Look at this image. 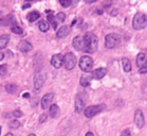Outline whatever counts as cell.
<instances>
[{
    "label": "cell",
    "mask_w": 147,
    "mask_h": 136,
    "mask_svg": "<svg viewBox=\"0 0 147 136\" xmlns=\"http://www.w3.org/2000/svg\"><path fill=\"white\" fill-rule=\"evenodd\" d=\"M98 47V38L92 32H87L84 35V50L87 53H93Z\"/></svg>",
    "instance_id": "6da1fadb"
},
{
    "label": "cell",
    "mask_w": 147,
    "mask_h": 136,
    "mask_svg": "<svg viewBox=\"0 0 147 136\" xmlns=\"http://www.w3.org/2000/svg\"><path fill=\"white\" fill-rule=\"evenodd\" d=\"M47 79V73L44 69H36L34 73V92L39 93Z\"/></svg>",
    "instance_id": "7a4b0ae2"
},
{
    "label": "cell",
    "mask_w": 147,
    "mask_h": 136,
    "mask_svg": "<svg viewBox=\"0 0 147 136\" xmlns=\"http://www.w3.org/2000/svg\"><path fill=\"white\" fill-rule=\"evenodd\" d=\"M121 43V38L117 33L107 34L105 37V46L107 49H114Z\"/></svg>",
    "instance_id": "3957f363"
},
{
    "label": "cell",
    "mask_w": 147,
    "mask_h": 136,
    "mask_svg": "<svg viewBox=\"0 0 147 136\" xmlns=\"http://www.w3.org/2000/svg\"><path fill=\"white\" fill-rule=\"evenodd\" d=\"M146 15L143 13H137L134 15V20H132V27H134V30H142L146 27Z\"/></svg>",
    "instance_id": "277c9868"
},
{
    "label": "cell",
    "mask_w": 147,
    "mask_h": 136,
    "mask_svg": "<svg viewBox=\"0 0 147 136\" xmlns=\"http://www.w3.org/2000/svg\"><path fill=\"white\" fill-rule=\"evenodd\" d=\"M63 65L67 70H72L76 66V55L72 52L66 53L63 57Z\"/></svg>",
    "instance_id": "5b68a950"
},
{
    "label": "cell",
    "mask_w": 147,
    "mask_h": 136,
    "mask_svg": "<svg viewBox=\"0 0 147 136\" xmlns=\"http://www.w3.org/2000/svg\"><path fill=\"white\" fill-rule=\"evenodd\" d=\"M80 68L85 72H91L93 69V60L89 55H84L80 60Z\"/></svg>",
    "instance_id": "8992f818"
},
{
    "label": "cell",
    "mask_w": 147,
    "mask_h": 136,
    "mask_svg": "<svg viewBox=\"0 0 147 136\" xmlns=\"http://www.w3.org/2000/svg\"><path fill=\"white\" fill-rule=\"evenodd\" d=\"M106 109L105 104H98V105H91L88 106L87 109L85 110V116L87 118H93L95 115H97L98 113L103 112Z\"/></svg>",
    "instance_id": "52a82bcc"
},
{
    "label": "cell",
    "mask_w": 147,
    "mask_h": 136,
    "mask_svg": "<svg viewBox=\"0 0 147 136\" xmlns=\"http://www.w3.org/2000/svg\"><path fill=\"white\" fill-rule=\"evenodd\" d=\"M134 123L139 129H142L145 124V117L141 110H137L134 113Z\"/></svg>",
    "instance_id": "ba28073f"
},
{
    "label": "cell",
    "mask_w": 147,
    "mask_h": 136,
    "mask_svg": "<svg viewBox=\"0 0 147 136\" xmlns=\"http://www.w3.org/2000/svg\"><path fill=\"white\" fill-rule=\"evenodd\" d=\"M53 100H54L53 93L46 94V95L42 97V99H41V107H42V110H47V109H49L51 105V103L53 102Z\"/></svg>",
    "instance_id": "9c48e42d"
},
{
    "label": "cell",
    "mask_w": 147,
    "mask_h": 136,
    "mask_svg": "<svg viewBox=\"0 0 147 136\" xmlns=\"http://www.w3.org/2000/svg\"><path fill=\"white\" fill-rule=\"evenodd\" d=\"M51 65L56 68V69H59L60 67L63 66V55L60 53H57V54H54L52 59H51Z\"/></svg>",
    "instance_id": "30bf717a"
},
{
    "label": "cell",
    "mask_w": 147,
    "mask_h": 136,
    "mask_svg": "<svg viewBox=\"0 0 147 136\" xmlns=\"http://www.w3.org/2000/svg\"><path fill=\"white\" fill-rule=\"evenodd\" d=\"M72 45L77 51H83L84 50V36L82 35H78V36H75L72 40Z\"/></svg>",
    "instance_id": "8fae6325"
},
{
    "label": "cell",
    "mask_w": 147,
    "mask_h": 136,
    "mask_svg": "<svg viewBox=\"0 0 147 136\" xmlns=\"http://www.w3.org/2000/svg\"><path fill=\"white\" fill-rule=\"evenodd\" d=\"M32 49H33V46H32V44L29 43L28 40H21L19 43V45H18V50L22 53L30 52Z\"/></svg>",
    "instance_id": "7c38bea8"
},
{
    "label": "cell",
    "mask_w": 147,
    "mask_h": 136,
    "mask_svg": "<svg viewBox=\"0 0 147 136\" xmlns=\"http://www.w3.org/2000/svg\"><path fill=\"white\" fill-rule=\"evenodd\" d=\"M85 103L86 102L84 101L80 95L76 96V98H75V112L76 113H82L85 110Z\"/></svg>",
    "instance_id": "4fadbf2b"
},
{
    "label": "cell",
    "mask_w": 147,
    "mask_h": 136,
    "mask_svg": "<svg viewBox=\"0 0 147 136\" xmlns=\"http://www.w3.org/2000/svg\"><path fill=\"white\" fill-rule=\"evenodd\" d=\"M71 32V26H61L59 28V30L57 31V37L58 38H64V37L68 36Z\"/></svg>",
    "instance_id": "5bb4252c"
},
{
    "label": "cell",
    "mask_w": 147,
    "mask_h": 136,
    "mask_svg": "<svg viewBox=\"0 0 147 136\" xmlns=\"http://www.w3.org/2000/svg\"><path fill=\"white\" fill-rule=\"evenodd\" d=\"M106 73H107V69L105 67H100V68H97V69L94 70L91 77L95 80H100L106 76Z\"/></svg>",
    "instance_id": "9a60e30c"
},
{
    "label": "cell",
    "mask_w": 147,
    "mask_h": 136,
    "mask_svg": "<svg viewBox=\"0 0 147 136\" xmlns=\"http://www.w3.org/2000/svg\"><path fill=\"white\" fill-rule=\"evenodd\" d=\"M146 53L145 52H141L138 54L137 57V65L138 67H142L144 65H146Z\"/></svg>",
    "instance_id": "2e32d148"
},
{
    "label": "cell",
    "mask_w": 147,
    "mask_h": 136,
    "mask_svg": "<svg viewBox=\"0 0 147 136\" xmlns=\"http://www.w3.org/2000/svg\"><path fill=\"white\" fill-rule=\"evenodd\" d=\"M40 17V13L38 11H32L30 13L28 14L27 16V19L30 21V23H34V21H36L37 19H39Z\"/></svg>",
    "instance_id": "e0dca14e"
},
{
    "label": "cell",
    "mask_w": 147,
    "mask_h": 136,
    "mask_svg": "<svg viewBox=\"0 0 147 136\" xmlns=\"http://www.w3.org/2000/svg\"><path fill=\"white\" fill-rule=\"evenodd\" d=\"M122 65H123V69L125 72H129L131 70V68H132L130 60L127 59V57H123L122 59Z\"/></svg>",
    "instance_id": "ac0fdd59"
},
{
    "label": "cell",
    "mask_w": 147,
    "mask_h": 136,
    "mask_svg": "<svg viewBox=\"0 0 147 136\" xmlns=\"http://www.w3.org/2000/svg\"><path fill=\"white\" fill-rule=\"evenodd\" d=\"M47 13L49 14V15H48V20H49V23H51V26H52V28H53L54 30H56L57 26H58V21H57V20L55 19V17L52 15V12H51V11H47Z\"/></svg>",
    "instance_id": "d6986e66"
},
{
    "label": "cell",
    "mask_w": 147,
    "mask_h": 136,
    "mask_svg": "<svg viewBox=\"0 0 147 136\" xmlns=\"http://www.w3.org/2000/svg\"><path fill=\"white\" fill-rule=\"evenodd\" d=\"M10 42V36L7 34H3L0 36V50L4 49L7 46V44Z\"/></svg>",
    "instance_id": "ffe728a7"
},
{
    "label": "cell",
    "mask_w": 147,
    "mask_h": 136,
    "mask_svg": "<svg viewBox=\"0 0 147 136\" xmlns=\"http://www.w3.org/2000/svg\"><path fill=\"white\" fill-rule=\"evenodd\" d=\"M91 80H92V77H91V76H83V77H80V85H82V86L87 87V86H89V85H90Z\"/></svg>",
    "instance_id": "44dd1931"
},
{
    "label": "cell",
    "mask_w": 147,
    "mask_h": 136,
    "mask_svg": "<svg viewBox=\"0 0 147 136\" xmlns=\"http://www.w3.org/2000/svg\"><path fill=\"white\" fill-rule=\"evenodd\" d=\"M50 116L52 117V118H56L58 115H59V107H58V105L57 104H52V105H50Z\"/></svg>",
    "instance_id": "7402d4cb"
},
{
    "label": "cell",
    "mask_w": 147,
    "mask_h": 136,
    "mask_svg": "<svg viewBox=\"0 0 147 136\" xmlns=\"http://www.w3.org/2000/svg\"><path fill=\"white\" fill-rule=\"evenodd\" d=\"M49 28H50V26H49V23L46 20H40L39 23H38V29L41 32H47L49 30Z\"/></svg>",
    "instance_id": "603a6c76"
},
{
    "label": "cell",
    "mask_w": 147,
    "mask_h": 136,
    "mask_svg": "<svg viewBox=\"0 0 147 136\" xmlns=\"http://www.w3.org/2000/svg\"><path fill=\"white\" fill-rule=\"evenodd\" d=\"M17 90H18V86L17 85H15V84H7L5 85V90H7L9 94H15L17 92Z\"/></svg>",
    "instance_id": "cb8c5ba5"
},
{
    "label": "cell",
    "mask_w": 147,
    "mask_h": 136,
    "mask_svg": "<svg viewBox=\"0 0 147 136\" xmlns=\"http://www.w3.org/2000/svg\"><path fill=\"white\" fill-rule=\"evenodd\" d=\"M11 31L13 32V33L15 34H18V35H22L24 34V30L20 28V27H18L16 25V26H12V28H11Z\"/></svg>",
    "instance_id": "d4e9b609"
},
{
    "label": "cell",
    "mask_w": 147,
    "mask_h": 136,
    "mask_svg": "<svg viewBox=\"0 0 147 136\" xmlns=\"http://www.w3.org/2000/svg\"><path fill=\"white\" fill-rule=\"evenodd\" d=\"M9 126H10V128H12V129H18L20 126V122L17 119H12L10 122H9Z\"/></svg>",
    "instance_id": "484cf974"
},
{
    "label": "cell",
    "mask_w": 147,
    "mask_h": 136,
    "mask_svg": "<svg viewBox=\"0 0 147 136\" xmlns=\"http://www.w3.org/2000/svg\"><path fill=\"white\" fill-rule=\"evenodd\" d=\"M55 19H56L58 23H63V21H65V19H66V14L63 13V12L57 13V15L55 16Z\"/></svg>",
    "instance_id": "4316f807"
},
{
    "label": "cell",
    "mask_w": 147,
    "mask_h": 136,
    "mask_svg": "<svg viewBox=\"0 0 147 136\" xmlns=\"http://www.w3.org/2000/svg\"><path fill=\"white\" fill-rule=\"evenodd\" d=\"M7 73V66L5 64H2L0 65V76L4 77Z\"/></svg>",
    "instance_id": "83f0119b"
},
{
    "label": "cell",
    "mask_w": 147,
    "mask_h": 136,
    "mask_svg": "<svg viewBox=\"0 0 147 136\" xmlns=\"http://www.w3.org/2000/svg\"><path fill=\"white\" fill-rule=\"evenodd\" d=\"M22 115H24V114L21 113L19 110H16V111H14L12 114H9V115H7V114H5L4 116H14L15 118H19V117H21Z\"/></svg>",
    "instance_id": "f1b7e54d"
},
{
    "label": "cell",
    "mask_w": 147,
    "mask_h": 136,
    "mask_svg": "<svg viewBox=\"0 0 147 136\" xmlns=\"http://www.w3.org/2000/svg\"><path fill=\"white\" fill-rule=\"evenodd\" d=\"M59 3L61 7L64 8H68L70 7L71 3H72V0H59Z\"/></svg>",
    "instance_id": "f546056e"
},
{
    "label": "cell",
    "mask_w": 147,
    "mask_h": 136,
    "mask_svg": "<svg viewBox=\"0 0 147 136\" xmlns=\"http://www.w3.org/2000/svg\"><path fill=\"white\" fill-rule=\"evenodd\" d=\"M46 120H47V115H46V114H42V115H40V117H39V122L40 123L45 122Z\"/></svg>",
    "instance_id": "4dcf8cb0"
},
{
    "label": "cell",
    "mask_w": 147,
    "mask_h": 136,
    "mask_svg": "<svg viewBox=\"0 0 147 136\" xmlns=\"http://www.w3.org/2000/svg\"><path fill=\"white\" fill-rule=\"evenodd\" d=\"M121 136H131L130 131L129 130H124L123 132H122V134H121Z\"/></svg>",
    "instance_id": "1f68e13d"
},
{
    "label": "cell",
    "mask_w": 147,
    "mask_h": 136,
    "mask_svg": "<svg viewBox=\"0 0 147 136\" xmlns=\"http://www.w3.org/2000/svg\"><path fill=\"white\" fill-rule=\"evenodd\" d=\"M140 73H146L147 72V66L146 65H144V66L140 67Z\"/></svg>",
    "instance_id": "d6a6232c"
},
{
    "label": "cell",
    "mask_w": 147,
    "mask_h": 136,
    "mask_svg": "<svg viewBox=\"0 0 147 136\" xmlns=\"http://www.w3.org/2000/svg\"><path fill=\"white\" fill-rule=\"evenodd\" d=\"M87 3H93V2H95V1H97V0H85Z\"/></svg>",
    "instance_id": "836d02e7"
},
{
    "label": "cell",
    "mask_w": 147,
    "mask_h": 136,
    "mask_svg": "<svg viewBox=\"0 0 147 136\" xmlns=\"http://www.w3.org/2000/svg\"><path fill=\"white\" fill-rule=\"evenodd\" d=\"M30 7H31V4H30V3H28V4H24V7H22V9H24V10H26L27 8H30Z\"/></svg>",
    "instance_id": "e575fe53"
},
{
    "label": "cell",
    "mask_w": 147,
    "mask_h": 136,
    "mask_svg": "<svg viewBox=\"0 0 147 136\" xmlns=\"http://www.w3.org/2000/svg\"><path fill=\"white\" fill-rule=\"evenodd\" d=\"M3 57H4V54L1 51H0V61H2L3 60Z\"/></svg>",
    "instance_id": "d590c367"
},
{
    "label": "cell",
    "mask_w": 147,
    "mask_h": 136,
    "mask_svg": "<svg viewBox=\"0 0 147 136\" xmlns=\"http://www.w3.org/2000/svg\"><path fill=\"white\" fill-rule=\"evenodd\" d=\"M85 136H94V135H93V133H92V132H88Z\"/></svg>",
    "instance_id": "8d00e7d4"
},
{
    "label": "cell",
    "mask_w": 147,
    "mask_h": 136,
    "mask_svg": "<svg viewBox=\"0 0 147 136\" xmlns=\"http://www.w3.org/2000/svg\"><path fill=\"white\" fill-rule=\"evenodd\" d=\"M29 96H30V95H29V94H28V93H26V94H24V98H26V97H27V98H28V97H29Z\"/></svg>",
    "instance_id": "74e56055"
},
{
    "label": "cell",
    "mask_w": 147,
    "mask_h": 136,
    "mask_svg": "<svg viewBox=\"0 0 147 136\" xmlns=\"http://www.w3.org/2000/svg\"><path fill=\"white\" fill-rule=\"evenodd\" d=\"M5 136H14V135L12 134V133H7V134Z\"/></svg>",
    "instance_id": "f35d334b"
},
{
    "label": "cell",
    "mask_w": 147,
    "mask_h": 136,
    "mask_svg": "<svg viewBox=\"0 0 147 136\" xmlns=\"http://www.w3.org/2000/svg\"><path fill=\"white\" fill-rule=\"evenodd\" d=\"M27 2H33V1H35V0H26Z\"/></svg>",
    "instance_id": "ab89813d"
},
{
    "label": "cell",
    "mask_w": 147,
    "mask_h": 136,
    "mask_svg": "<svg viewBox=\"0 0 147 136\" xmlns=\"http://www.w3.org/2000/svg\"><path fill=\"white\" fill-rule=\"evenodd\" d=\"M28 136H36V135H35V134H33V133H32V134H30V135H28Z\"/></svg>",
    "instance_id": "60d3db41"
},
{
    "label": "cell",
    "mask_w": 147,
    "mask_h": 136,
    "mask_svg": "<svg viewBox=\"0 0 147 136\" xmlns=\"http://www.w3.org/2000/svg\"><path fill=\"white\" fill-rule=\"evenodd\" d=\"M0 134H1V126H0Z\"/></svg>",
    "instance_id": "b9f144b4"
},
{
    "label": "cell",
    "mask_w": 147,
    "mask_h": 136,
    "mask_svg": "<svg viewBox=\"0 0 147 136\" xmlns=\"http://www.w3.org/2000/svg\"><path fill=\"white\" fill-rule=\"evenodd\" d=\"M107 1H111V0H107Z\"/></svg>",
    "instance_id": "7bdbcfd3"
}]
</instances>
